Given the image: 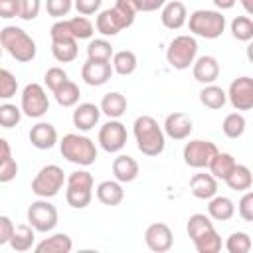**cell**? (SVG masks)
<instances>
[{
	"label": "cell",
	"instance_id": "cell-1",
	"mask_svg": "<svg viewBox=\"0 0 253 253\" xmlns=\"http://www.w3.org/2000/svg\"><path fill=\"white\" fill-rule=\"evenodd\" d=\"M132 132L136 138V146L144 156H158L164 152L166 134L158 121L150 115H140L132 123Z\"/></svg>",
	"mask_w": 253,
	"mask_h": 253
},
{
	"label": "cell",
	"instance_id": "cell-2",
	"mask_svg": "<svg viewBox=\"0 0 253 253\" xmlns=\"http://www.w3.org/2000/svg\"><path fill=\"white\" fill-rule=\"evenodd\" d=\"M59 152L67 162L79 164V166H91L97 160L95 142L89 136L75 134V132L63 134V138L59 140Z\"/></svg>",
	"mask_w": 253,
	"mask_h": 253
},
{
	"label": "cell",
	"instance_id": "cell-3",
	"mask_svg": "<svg viewBox=\"0 0 253 253\" xmlns=\"http://www.w3.org/2000/svg\"><path fill=\"white\" fill-rule=\"evenodd\" d=\"M0 45L20 63H28L36 57V42L18 26H6L0 30Z\"/></svg>",
	"mask_w": 253,
	"mask_h": 253
},
{
	"label": "cell",
	"instance_id": "cell-4",
	"mask_svg": "<svg viewBox=\"0 0 253 253\" xmlns=\"http://www.w3.org/2000/svg\"><path fill=\"white\" fill-rule=\"evenodd\" d=\"M186 24L194 36H200L206 40H215L225 32L227 22L219 10H196L190 14Z\"/></svg>",
	"mask_w": 253,
	"mask_h": 253
},
{
	"label": "cell",
	"instance_id": "cell-5",
	"mask_svg": "<svg viewBox=\"0 0 253 253\" xmlns=\"http://www.w3.org/2000/svg\"><path fill=\"white\" fill-rule=\"evenodd\" d=\"M65 200L71 208L83 210L93 200V174L87 170H75L65 180Z\"/></svg>",
	"mask_w": 253,
	"mask_h": 253
},
{
	"label": "cell",
	"instance_id": "cell-6",
	"mask_svg": "<svg viewBox=\"0 0 253 253\" xmlns=\"http://www.w3.org/2000/svg\"><path fill=\"white\" fill-rule=\"evenodd\" d=\"M196 57H198V42L194 36H188V34L176 36L166 49V61L170 63V67L178 71L188 69Z\"/></svg>",
	"mask_w": 253,
	"mask_h": 253
},
{
	"label": "cell",
	"instance_id": "cell-7",
	"mask_svg": "<svg viewBox=\"0 0 253 253\" xmlns=\"http://www.w3.org/2000/svg\"><path fill=\"white\" fill-rule=\"evenodd\" d=\"M63 182H65L63 170L57 164H47L32 180V192L38 198H53L63 188Z\"/></svg>",
	"mask_w": 253,
	"mask_h": 253
},
{
	"label": "cell",
	"instance_id": "cell-8",
	"mask_svg": "<svg viewBox=\"0 0 253 253\" xmlns=\"http://www.w3.org/2000/svg\"><path fill=\"white\" fill-rule=\"evenodd\" d=\"M57 210L47 198H40L30 204L28 208V223L38 231V233H47L57 225Z\"/></svg>",
	"mask_w": 253,
	"mask_h": 253
},
{
	"label": "cell",
	"instance_id": "cell-9",
	"mask_svg": "<svg viewBox=\"0 0 253 253\" xmlns=\"http://www.w3.org/2000/svg\"><path fill=\"white\" fill-rule=\"evenodd\" d=\"M20 109L26 117L30 119H40L47 113L49 109V99H47V93L45 89L40 85V83H28L22 91V103H20Z\"/></svg>",
	"mask_w": 253,
	"mask_h": 253
},
{
	"label": "cell",
	"instance_id": "cell-10",
	"mask_svg": "<svg viewBox=\"0 0 253 253\" xmlns=\"http://www.w3.org/2000/svg\"><path fill=\"white\" fill-rule=\"evenodd\" d=\"M217 152V146L211 142V140H204V138H194L190 142H186L184 146V162L190 166V168H208L210 160L215 156Z\"/></svg>",
	"mask_w": 253,
	"mask_h": 253
},
{
	"label": "cell",
	"instance_id": "cell-11",
	"mask_svg": "<svg viewBox=\"0 0 253 253\" xmlns=\"http://www.w3.org/2000/svg\"><path fill=\"white\" fill-rule=\"evenodd\" d=\"M132 22H134V18L123 14L119 8L113 6V8H107V10L99 12V16H97V20H95V28H97V32H99L101 36L113 38V36H117L121 30L132 26Z\"/></svg>",
	"mask_w": 253,
	"mask_h": 253
},
{
	"label": "cell",
	"instance_id": "cell-12",
	"mask_svg": "<svg viewBox=\"0 0 253 253\" xmlns=\"http://www.w3.org/2000/svg\"><path fill=\"white\" fill-rule=\"evenodd\" d=\"M99 144L105 152H119L125 148L126 144V126L117 121L111 119L107 121L101 128H99Z\"/></svg>",
	"mask_w": 253,
	"mask_h": 253
},
{
	"label": "cell",
	"instance_id": "cell-13",
	"mask_svg": "<svg viewBox=\"0 0 253 253\" xmlns=\"http://www.w3.org/2000/svg\"><path fill=\"white\" fill-rule=\"evenodd\" d=\"M227 101L237 111H251L253 109V79L243 75L231 81L227 89Z\"/></svg>",
	"mask_w": 253,
	"mask_h": 253
},
{
	"label": "cell",
	"instance_id": "cell-14",
	"mask_svg": "<svg viewBox=\"0 0 253 253\" xmlns=\"http://www.w3.org/2000/svg\"><path fill=\"white\" fill-rule=\"evenodd\" d=\"M144 243L150 251H156V253H164L172 247L174 243V235H172V229L166 225V223H150L144 231Z\"/></svg>",
	"mask_w": 253,
	"mask_h": 253
},
{
	"label": "cell",
	"instance_id": "cell-15",
	"mask_svg": "<svg viewBox=\"0 0 253 253\" xmlns=\"http://www.w3.org/2000/svg\"><path fill=\"white\" fill-rule=\"evenodd\" d=\"M113 75V65L111 61H93L87 59L81 67V79L91 85V87H101L105 85Z\"/></svg>",
	"mask_w": 253,
	"mask_h": 253
},
{
	"label": "cell",
	"instance_id": "cell-16",
	"mask_svg": "<svg viewBox=\"0 0 253 253\" xmlns=\"http://www.w3.org/2000/svg\"><path fill=\"white\" fill-rule=\"evenodd\" d=\"M192 128H194L192 119H190L186 113L176 111V113H170V115L166 117L162 130H164L166 136H170V138H174V140H184V138H188V136L192 134Z\"/></svg>",
	"mask_w": 253,
	"mask_h": 253
},
{
	"label": "cell",
	"instance_id": "cell-17",
	"mask_svg": "<svg viewBox=\"0 0 253 253\" xmlns=\"http://www.w3.org/2000/svg\"><path fill=\"white\" fill-rule=\"evenodd\" d=\"M192 75L198 83L210 85L219 77V63L213 55H202L196 57L192 63Z\"/></svg>",
	"mask_w": 253,
	"mask_h": 253
},
{
	"label": "cell",
	"instance_id": "cell-18",
	"mask_svg": "<svg viewBox=\"0 0 253 253\" xmlns=\"http://www.w3.org/2000/svg\"><path fill=\"white\" fill-rule=\"evenodd\" d=\"M188 20V10H186V4L180 2V0H170L162 6V12H160V22L164 28L168 30H180Z\"/></svg>",
	"mask_w": 253,
	"mask_h": 253
},
{
	"label": "cell",
	"instance_id": "cell-19",
	"mask_svg": "<svg viewBox=\"0 0 253 253\" xmlns=\"http://www.w3.org/2000/svg\"><path fill=\"white\" fill-rule=\"evenodd\" d=\"M99 117H101V109L95 105V103H79L73 111V126L87 132L91 128H95V125L99 123Z\"/></svg>",
	"mask_w": 253,
	"mask_h": 253
},
{
	"label": "cell",
	"instance_id": "cell-20",
	"mask_svg": "<svg viewBox=\"0 0 253 253\" xmlns=\"http://www.w3.org/2000/svg\"><path fill=\"white\" fill-rule=\"evenodd\" d=\"M30 142L38 150H49L57 142V130L51 123H38L30 128Z\"/></svg>",
	"mask_w": 253,
	"mask_h": 253
},
{
	"label": "cell",
	"instance_id": "cell-21",
	"mask_svg": "<svg viewBox=\"0 0 253 253\" xmlns=\"http://www.w3.org/2000/svg\"><path fill=\"white\" fill-rule=\"evenodd\" d=\"M190 192L198 200H210V198H213L217 194V180L211 174L198 172L190 180Z\"/></svg>",
	"mask_w": 253,
	"mask_h": 253
},
{
	"label": "cell",
	"instance_id": "cell-22",
	"mask_svg": "<svg viewBox=\"0 0 253 253\" xmlns=\"http://www.w3.org/2000/svg\"><path fill=\"white\" fill-rule=\"evenodd\" d=\"M113 174H115L117 182L128 184V182L136 180V176H138V162L128 154H119L113 160Z\"/></svg>",
	"mask_w": 253,
	"mask_h": 253
},
{
	"label": "cell",
	"instance_id": "cell-23",
	"mask_svg": "<svg viewBox=\"0 0 253 253\" xmlns=\"http://www.w3.org/2000/svg\"><path fill=\"white\" fill-rule=\"evenodd\" d=\"M95 194H97V200L103 206H119L123 202V198H125V190H123L121 182H117V180L101 182L95 188Z\"/></svg>",
	"mask_w": 253,
	"mask_h": 253
},
{
	"label": "cell",
	"instance_id": "cell-24",
	"mask_svg": "<svg viewBox=\"0 0 253 253\" xmlns=\"http://www.w3.org/2000/svg\"><path fill=\"white\" fill-rule=\"evenodd\" d=\"M208 215L215 221H227L235 215V204L227 196H213L208 204Z\"/></svg>",
	"mask_w": 253,
	"mask_h": 253
},
{
	"label": "cell",
	"instance_id": "cell-25",
	"mask_svg": "<svg viewBox=\"0 0 253 253\" xmlns=\"http://www.w3.org/2000/svg\"><path fill=\"white\" fill-rule=\"evenodd\" d=\"M34 249L36 253H69L73 249V241L67 233H53L40 241Z\"/></svg>",
	"mask_w": 253,
	"mask_h": 253
},
{
	"label": "cell",
	"instance_id": "cell-26",
	"mask_svg": "<svg viewBox=\"0 0 253 253\" xmlns=\"http://www.w3.org/2000/svg\"><path fill=\"white\" fill-rule=\"evenodd\" d=\"M18 174V164L12 156V148L6 138H0V184L12 182Z\"/></svg>",
	"mask_w": 253,
	"mask_h": 253
},
{
	"label": "cell",
	"instance_id": "cell-27",
	"mask_svg": "<svg viewBox=\"0 0 253 253\" xmlns=\"http://www.w3.org/2000/svg\"><path fill=\"white\" fill-rule=\"evenodd\" d=\"M101 113L107 115L109 119H119L126 113V99L125 95H121L119 91H111L107 93L103 99H101V105H99Z\"/></svg>",
	"mask_w": 253,
	"mask_h": 253
},
{
	"label": "cell",
	"instance_id": "cell-28",
	"mask_svg": "<svg viewBox=\"0 0 253 253\" xmlns=\"http://www.w3.org/2000/svg\"><path fill=\"white\" fill-rule=\"evenodd\" d=\"M235 158L229 154V152H215V156L210 160V164H208V168H210V174L215 178V180H225L229 174H231V170L235 168Z\"/></svg>",
	"mask_w": 253,
	"mask_h": 253
},
{
	"label": "cell",
	"instance_id": "cell-29",
	"mask_svg": "<svg viewBox=\"0 0 253 253\" xmlns=\"http://www.w3.org/2000/svg\"><path fill=\"white\" fill-rule=\"evenodd\" d=\"M34 239H36V229L30 223H20L14 227V233H12L8 245L14 251H28L34 247Z\"/></svg>",
	"mask_w": 253,
	"mask_h": 253
},
{
	"label": "cell",
	"instance_id": "cell-30",
	"mask_svg": "<svg viewBox=\"0 0 253 253\" xmlns=\"http://www.w3.org/2000/svg\"><path fill=\"white\" fill-rule=\"evenodd\" d=\"M77 40L63 38V40H51V53L59 63H69L77 57Z\"/></svg>",
	"mask_w": 253,
	"mask_h": 253
},
{
	"label": "cell",
	"instance_id": "cell-31",
	"mask_svg": "<svg viewBox=\"0 0 253 253\" xmlns=\"http://www.w3.org/2000/svg\"><path fill=\"white\" fill-rule=\"evenodd\" d=\"M111 65H113V71H115V73H119V75H130V73H134L138 61H136L134 51H130V49H121V51H115V53H113Z\"/></svg>",
	"mask_w": 253,
	"mask_h": 253
},
{
	"label": "cell",
	"instance_id": "cell-32",
	"mask_svg": "<svg viewBox=\"0 0 253 253\" xmlns=\"http://www.w3.org/2000/svg\"><path fill=\"white\" fill-rule=\"evenodd\" d=\"M53 97L57 101L59 107H75L79 103V97H81V91L77 87V83H73L71 79H65L55 91H53Z\"/></svg>",
	"mask_w": 253,
	"mask_h": 253
},
{
	"label": "cell",
	"instance_id": "cell-33",
	"mask_svg": "<svg viewBox=\"0 0 253 253\" xmlns=\"http://www.w3.org/2000/svg\"><path fill=\"white\" fill-rule=\"evenodd\" d=\"M231 190L235 192H245L251 188L253 184V176H251V170L245 166V164H235V168L231 170V174L223 180Z\"/></svg>",
	"mask_w": 253,
	"mask_h": 253
},
{
	"label": "cell",
	"instance_id": "cell-34",
	"mask_svg": "<svg viewBox=\"0 0 253 253\" xmlns=\"http://www.w3.org/2000/svg\"><path fill=\"white\" fill-rule=\"evenodd\" d=\"M200 101H202L204 107L217 111V109H221V107L227 103V95H225V91H223L221 87L210 83V85H206V87L200 91Z\"/></svg>",
	"mask_w": 253,
	"mask_h": 253
},
{
	"label": "cell",
	"instance_id": "cell-35",
	"mask_svg": "<svg viewBox=\"0 0 253 253\" xmlns=\"http://www.w3.org/2000/svg\"><path fill=\"white\" fill-rule=\"evenodd\" d=\"M194 241V247L198 253H219L221 251V237L215 231V227L204 231L202 235H198Z\"/></svg>",
	"mask_w": 253,
	"mask_h": 253
},
{
	"label": "cell",
	"instance_id": "cell-36",
	"mask_svg": "<svg viewBox=\"0 0 253 253\" xmlns=\"http://www.w3.org/2000/svg\"><path fill=\"white\" fill-rule=\"evenodd\" d=\"M113 53H115L113 51V45L105 38H97V40H91L87 43V59H93V61H111Z\"/></svg>",
	"mask_w": 253,
	"mask_h": 253
},
{
	"label": "cell",
	"instance_id": "cell-37",
	"mask_svg": "<svg viewBox=\"0 0 253 253\" xmlns=\"http://www.w3.org/2000/svg\"><path fill=\"white\" fill-rule=\"evenodd\" d=\"M67 28L73 40H89L95 34V26L87 16H75L67 20Z\"/></svg>",
	"mask_w": 253,
	"mask_h": 253
},
{
	"label": "cell",
	"instance_id": "cell-38",
	"mask_svg": "<svg viewBox=\"0 0 253 253\" xmlns=\"http://www.w3.org/2000/svg\"><path fill=\"white\" fill-rule=\"evenodd\" d=\"M245 126H247V121L241 113H229L221 123V130L227 138H239L245 132Z\"/></svg>",
	"mask_w": 253,
	"mask_h": 253
},
{
	"label": "cell",
	"instance_id": "cell-39",
	"mask_svg": "<svg viewBox=\"0 0 253 253\" xmlns=\"http://www.w3.org/2000/svg\"><path fill=\"white\" fill-rule=\"evenodd\" d=\"M213 227V221L210 215L206 213H194L188 217V225H186V231H188V237L190 239H196L198 235H202L204 231L211 229Z\"/></svg>",
	"mask_w": 253,
	"mask_h": 253
},
{
	"label": "cell",
	"instance_id": "cell-40",
	"mask_svg": "<svg viewBox=\"0 0 253 253\" xmlns=\"http://www.w3.org/2000/svg\"><path fill=\"white\" fill-rule=\"evenodd\" d=\"M231 36L239 42H249L253 38V20L249 16H237L231 20Z\"/></svg>",
	"mask_w": 253,
	"mask_h": 253
},
{
	"label": "cell",
	"instance_id": "cell-41",
	"mask_svg": "<svg viewBox=\"0 0 253 253\" xmlns=\"http://www.w3.org/2000/svg\"><path fill=\"white\" fill-rule=\"evenodd\" d=\"M251 245H253L251 243V237L245 231H233L227 237V241H225V249L229 253H249L251 251Z\"/></svg>",
	"mask_w": 253,
	"mask_h": 253
},
{
	"label": "cell",
	"instance_id": "cell-42",
	"mask_svg": "<svg viewBox=\"0 0 253 253\" xmlns=\"http://www.w3.org/2000/svg\"><path fill=\"white\" fill-rule=\"evenodd\" d=\"M16 91H18V79H16V75L12 71L0 67V99L8 101V99H12L16 95Z\"/></svg>",
	"mask_w": 253,
	"mask_h": 253
},
{
	"label": "cell",
	"instance_id": "cell-43",
	"mask_svg": "<svg viewBox=\"0 0 253 253\" xmlns=\"http://www.w3.org/2000/svg\"><path fill=\"white\" fill-rule=\"evenodd\" d=\"M22 119V109L12 105V103H4L0 105V126L4 128H12L20 123Z\"/></svg>",
	"mask_w": 253,
	"mask_h": 253
},
{
	"label": "cell",
	"instance_id": "cell-44",
	"mask_svg": "<svg viewBox=\"0 0 253 253\" xmlns=\"http://www.w3.org/2000/svg\"><path fill=\"white\" fill-rule=\"evenodd\" d=\"M40 8H42L40 0H18V18H22L26 22H32V20L38 18Z\"/></svg>",
	"mask_w": 253,
	"mask_h": 253
},
{
	"label": "cell",
	"instance_id": "cell-45",
	"mask_svg": "<svg viewBox=\"0 0 253 253\" xmlns=\"http://www.w3.org/2000/svg\"><path fill=\"white\" fill-rule=\"evenodd\" d=\"M73 8V0H45V10L51 18L61 20Z\"/></svg>",
	"mask_w": 253,
	"mask_h": 253
},
{
	"label": "cell",
	"instance_id": "cell-46",
	"mask_svg": "<svg viewBox=\"0 0 253 253\" xmlns=\"http://www.w3.org/2000/svg\"><path fill=\"white\" fill-rule=\"evenodd\" d=\"M67 79V73L61 69V67H49L47 71H45V75H43V83H45V87L53 93L63 81Z\"/></svg>",
	"mask_w": 253,
	"mask_h": 253
},
{
	"label": "cell",
	"instance_id": "cell-47",
	"mask_svg": "<svg viewBox=\"0 0 253 253\" xmlns=\"http://www.w3.org/2000/svg\"><path fill=\"white\" fill-rule=\"evenodd\" d=\"M237 213L243 221H253V192L245 190L243 198L237 204Z\"/></svg>",
	"mask_w": 253,
	"mask_h": 253
},
{
	"label": "cell",
	"instance_id": "cell-48",
	"mask_svg": "<svg viewBox=\"0 0 253 253\" xmlns=\"http://www.w3.org/2000/svg\"><path fill=\"white\" fill-rule=\"evenodd\" d=\"M101 4H103V0H73V6L81 16H91V14L99 12Z\"/></svg>",
	"mask_w": 253,
	"mask_h": 253
},
{
	"label": "cell",
	"instance_id": "cell-49",
	"mask_svg": "<svg viewBox=\"0 0 253 253\" xmlns=\"http://www.w3.org/2000/svg\"><path fill=\"white\" fill-rule=\"evenodd\" d=\"M14 221L8 215H0V245L10 243V237L14 233Z\"/></svg>",
	"mask_w": 253,
	"mask_h": 253
},
{
	"label": "cell",
	"instance_id": "cell-50",
	"mask_svg": "<svg viewBox=\"0 0 253 253\" xmlns=\"http://www.w3.org/2000/svg\"><path fill=\"white\" fill-rule=\"evenodd\" d=\"M18 16V0H0V18L10 20Z\"/></svg>",
	"mask_w": 253,
	"mask_h": 253
},
{
	"label": "cell",
	"instance_id": "cell-51",
	"mask_svg": "<svg viewBox=\"0 0 253 253\" xmlns=\"http://www.w3.org/2000/svg\"><path fill=\"white\" fill-rule=\"evenodd\" d=\"M168 0H134L136 12H154L158 8H162Z\"/></svg>",
	"mask_w": 253,
	"mask_h": 253
},
{
	"label": "cell",
	"instance_id": "cell-52",
	"mask_svg": "<svg viewBox=\"0 0 253 253\" xmlns=\"http://www.w3.org/2000/svg\"><path fill=\"white\" fill-rule=\"evenodd\" d=\"M211 2H213V6L221 12V10H229V8H233L237 0H211Z\"/></svg>",
	"mask_w": 253,
	"mask_h": 253
},
{
	"label": "cell",
	"instance_id": "cell-53",
	"mask_svg": "<svg viewBox=\"0 0 253 253\" xmlns=\"http://www.w3.org/2000/svg\"><path fill=\"white\" fill-rule=\"evenodd\" d=\"M239 2H241V6H243V10H245L247 16L253 14V0H239Z\"/></svg>",
	"mask_w": 253,
	"mask_h": 253
},
{
	"label": "cell",
	"instance_id": "cell-54",
	"mask_svg": "<svg viewBox=\"0 0 253 253\" xmlns=\"http://www.w3.org/2000/svg\"><path fill=\"white\" fill-rule=\"evenodd\" d=\"M2 51H4V49H2V45H0V57H2Z\"/></svg>",
	"mask_w": 253,
	"mask_h": 253
}]
</instances>
